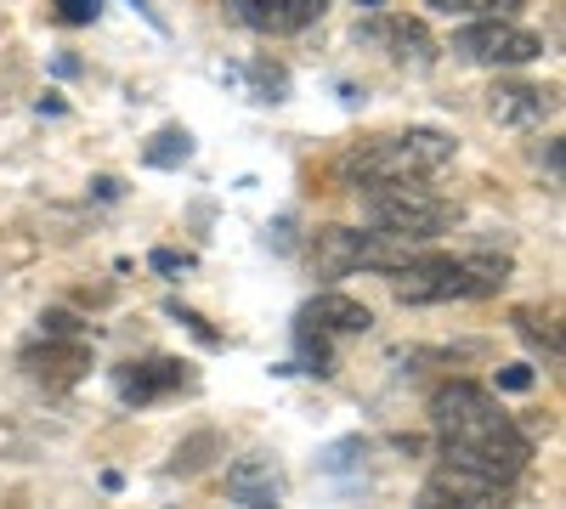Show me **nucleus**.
Returning <instances> with one entry per match:
<instances>
[{
  "label": "nucleus",
  "mask_w": 566,
  "mask_h": 509,
  "mask_svg": "<svg viewBox=\"0 0 566 509\" xmlns=\"http://www.w3.org/2000/svg\"><path fill=\"white\" fill-rule=\"evenodd\" d=\"M295 329H306V335H323V340H340V335H368L374 329V311L363 306V300H352V295H317V300H306L301 311H295Z\"/></svg>",
  "instance_id": "obj_10"
},
{
  "label": "nucleus",
  "mask_w": 566,
  "mask_h": 509,
  "mask_svg": "<svg viewBox=\"0 0 566 509\" xmlns=\"http://www.w3.org/2000/svg\"><path fill=\"white\" fill-rule=\"evenodd\" d=\"M170 317H176V322H187V329H193V335H199V340H205V346H221V335H216V329H210V322H205V317H199V311H187V306H181V300H170Z\"/></svg>",
  "instance_id": "obj_21"
},
{
  "label": "nucleus",
  "mask_w": 566,
  "mask_h": 509,
  "mask_svg": "<svg viewBox=\"0 0 566 509\" xmlns=\"http://www.w3.org/2000/svg\"><path fill=\"white\" fill-rule=\"evenodd\" d=\"M357 40L386 45V57H391L397 68H413V74H424V68L437 63V40L424 34V23H413V18H380V23H363V29H357Z\"/></svg>",
  "instance_id": "obj_9"
},
{
  "label": "nucleus",
  "mask_w": 566,
  "mask_h": 509,
  "mask_svg": "<svg viewBox=\"0 0 566 509\" xmlns=\"http://www.w3.org/2000/svg\"><path fill=\"white\" fill-rule=\"evenodd\" d=\"M488 114H493L499 125H538L544 114H555V91L522 85V79H504V85H493Z\"/></svg>",
  "instance_id": "obj_14"
},
{
  "label": "nucleus",
  "mask_w": 566,
  "mask_h": 509,
  "mask_svg": "<svg viewBox=\"0 0 566 509\" xmlns=\"http://www.w3.org/2000/svg\"><path fill=\"white\" fill-rule=\"evenodd\" d=\"M453 52L476 68H522L544 57V40L533 29H515L510 18H476L470 29L453 34Z\"/></svg>",
  "instance_id": "obj_6"
},
{
  "label": "nucleus",
  "mask_w": 566,
  "mask_h": 509,
  "mask_svg": "<svg viewBox=\"0 0 566 509\" xmlns=\"http://www.w3.org/2000/svg\"><path fill=\"white\" fill-rule=\"evenodd\" d=\"M357 453H368V442H357V436H352V442H335V447L323 453V470H335V476H346Z\"/></svg>",
  "instance_id": "obj_20"
},
{
  "label": "nucleus",
  "mask_w": 566,
  "mask_h": 509,
  "mask_svg": "<svg viewBox=\"0 0 566 509\" xmlns=\"http://www.w3.org/2000/svg\"><path fill=\"white\" fill-rule=\"evenodd\" d=\"M357 193H363L368 226H380L391 238H408V244H431L459 221V204H448L431 188H419V181H368Z\"/></svg>",
  "instance_id": "obj_4"
},
{
  "label": "nucleus",
  "mask_w": 566,
  "mask_h": 509,
  "mask_svg": "<svg viewBox=\"0 0 566 509\" xmlns=\"http://www.w3.org/2000/svg\"><path fill=\"white\" fill-rule=\"evenodd\" d=\"M57 12H63V23H97L103 0H57Z\"/></svg>",
  "instance_id": "obj_22"
},
{
  "label": "nucleus",
  "mask_w": 566,
  "mask_h": 509,
  "mask_svg": "<svg viewBox=\"0 0 566 509\" xmlns=\"http://www.w3.org/2000/svg\"><path fill=\"white\" fill-rule=\"evenodd\" d=\"M504 487L499 481H488V476H476V470H459V465H437L431 470V481L419 487V503H470V509H482V503H493Z\"/></svg>",
  "instance_id": "obj_13"
},
{
  "label": "nucleus",
  "mask_w": 566,
  "mask_h": 509,
  "mask_svg": "<svg viewBox=\"0 0 566 509\" xmlns=\"http://www.w3.org/2000/svg\"><path fill=\"white\" fill-rule=\"evenodd\" d=\"M453 153H459V142L448 130L419 125V130L374 136V142L352 148L340 159V176L352 181V188H368V181H424V176H437L442 165H453Z\"/></svg>",
  "instance_id": "obj_3"
},
{
  "label": "nucleus",
  "mask_w": 566,
  "mask_h": 509,
  "mask_svg": "<svg viewBox=\"0 0 566 509\" xmlns=\"http://www.w3.org/2000/svg\"><path fill=\"white\" fill-rule=\"evenodd\" d=\"M515 329H522L533 346H544V351H549V362L560 357V329H555L549 317H538V311H515Z\"/></svg>",
  "instance_id": "obj_17"
},
{
  "label": "nucleus",
  "mask_w": 566,
  "mask_h": 509,
  "mask_svg": "<svg viewBox=\"0 0 566 509\" xmlns=\"http://www.w3.org/2000/svg\"><path fill=\"white\" fill-rule=\"evenodd\" d=\"M431 12L442 18H510V12H522L527 0H424Z\"/></svg>",
  "instance_id": "obj_16"
},
{
  "label": "nucleus",
  "mask_w": 566,
  "mask_h": 509,
  "mask_svg": "<svg viewBox=\"0 0 566 509\" xmlns=\"http://www.w3.org/2000/svg\"><path fill=\"white\" fill-rule=\"evenodd\" d=\"M357 7H386V0H357Z\"/></svg>",
  "instance_id": "obj_25"
},
{
  "label": "nucleus",
  "mask_w": 566,
  "mask_h": 509,
  "mask_svg": "<svg viewBox=\"0 0 566 509\" xmlns=\"http://www.w3.org/2000/svg\"><path fill=\"white\" fill-rule=\"evenodd\" d=\"M23 368H29V380H40L45 391H69L91 368V346L85 340H52V335H45V346H29L23 351Z\"/></svg>",
  "instance_id": "obj_11"
},
{
  "label": "nucleus",
  "mask_w": 566,
  "mask_h": 509,
  "mask_svg": "<svg viewBox=\"0 0 566 509\" xmlns=\"http://www.w3.org/2000/svg\"><path fill=\"white\" fill-rule=\"evenodd\" d=\"M193 385V368L181 357H142V362H119L114 368V391L125 407H148L159 396H176Z\"/></svg>",
  "instance_id": "obj_7"
},
{
  "label": "nucleus",
  "mask_w": 566,
  "mask_h": 509,
  "mask_svg": "<svg viewBox=\"0 0 566 509\" xmlns=\"http://www.w3.org/2000/svg\"><path fill=\"white\" fill-rule=\"evenodd\" d=\"M154 266H159V272H181L187 255H176V250H154Z\"/></svg>",
  "instance_id": "obj_24"
},
{
  "label": "nucleus",
  "mask_w": 566,
  "mask_h": 509,
  "mask_svg": "<svg viewBox=\"0 0 566 509\" xmlns=\"http://www.w3.org/2000/svg\"><path fill=\"white\" fill-rule=\"evenodd\" d=\"M431 431L442 447V465L476 470L499 487H510L533 458V436L493 402V391L470 385V380H453L431 396Z\"/></svg>",
  "instance_id": "obj_1"
},
{
  "label": "nucleus",
  "mask_w": 566,
  "mask_h": 509,
  "mask_svg": "<svg viewBox=\"0 0 566 509\" xmlns=\"http://www.w3.org/2000/svg\"><path fill=\"white\" fill-rule=\"evenodd\" d=\"M424 244H408V238H391L380 226H317L306 255H312V272L317 277H352V272H397L402 261H413Z\"/></svg>",
  "instance_id": "obj_5"
},
{
  "label": "nucleus",
  "mask_w": 566,
  "mask_h": 509,
  "mask_svg": "<svg viewBox=\"0 0 566 509\" xmlns=\"http://www.w3.org/2000/svg\"><path fill=\"white\" fill-rule=\"evenodd\" d=\"M510 261L504 255H431L419 250L391 272V289L402 306H442V300H488L504 289Z\"/></svg>",
  "instance_id": "obj_2"
},
{
  "label": "nucleus",
  "mask_w": 566,
  "mask_h": 509,
  "mask_svg": "<svg viewBox=\"0 0 566 509\" xmlns=\"http://www.w3.org/2000/svg\"><path fill=\"white\" fill-rule=\"evenodd\" d=\"M227 498L244 503V509H266V503L283 498V470L272 465L266 453H250V458H239V465L227 470Z\"/></svg>",
  "instance_id": "obj_12"
},
{
  "label": "nucleus",
  "mask_w": 566,
  "mask_h": 509,
  "mask_svg": "<svg viewBox=\"0 0 566 509\" xmlns=\"http://www.w3.org/2000/svg\"><path fill=\"white\" fill-rule=\"evenodd\" d=\"M40 335H52V340H85V322L74 311H40Z\"/></svg>",
  "instance_id": "obj_18"
},
{
  "label": "nucleus",
  "mask_w": 566,
  "mask_h": 509,
  "mask_svg": "<svg viewBox=\"0 0 566 509\" xmlns=\"http://www.w3.org/2000/svg\"><path fill=\"white\" fill-rule=\"evenodd\" d=\"M142 159H148L154 170H176V165H187V159H193V136H187L181 125H165V130L154 136V142L142 148Z\"/></svg>",
  "instance_id": "obj_15"
},
{
  "label": "nucleus",
  "mask_w": 566,
  "mask_h": 509,
  "mask_svg": "<svg viewBox=\"0 0 566 509\" xmlns=\"http://www.w3.org/2000/svg\"><path fill=\"white\" fill-rule=\"evenodd\" d=\"M328 12V0H227V18L255 34H301Z\"/></svg>",
  "instance_id": "obj_8"
},
{
  "label": "nucleus",
  "mask_w": 566,
  "mask_h": 509,
  "mask_svg": "<svg viewBox=\"0 0 566 509\" xmlns=\"http://www.w3.org/2000/svg\"><path fill=\"white\" fill-rule=\"evenodd\" d=\"M499 385H504V391H533V368H504Z\"/></svg>",
  "instance_id": "obj_23"
},
{
  "label": "nucleus",
  "mask_w": 566,
  "mask_h": 509,
  "mask_svg": "<svg viewBox=\"0 0 566 509\" xmlns=\"http://www.w3.org/2000/svg\"><path fill=\"white\" fill-rule=\"evenodd\" d=\"M210 447H216V436L205 431L199 442H187V447H176V465H170V470H176V476H199V470H205V458H199V453H210Z\"/></svg>",
  "instance_id": "obj_19"
}]
</instances>
